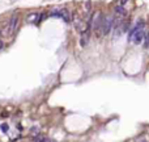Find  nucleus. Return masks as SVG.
Returning a JSON list of instances; mask_svg holds the SVG:
<instances>
[{"label":"nucleus","mask_w":149,"mask_h":142,"mask_svg":"<svg viewBox=\"0 0 149 142\" xmlns=\"http://www.w3.org/2000/svg\"><path fill=\"white\" fill-rule=\"evenodd\" d=\"M111 29H112V17L106 16V17H103L102 21V34L103 36L109 34L111 32Z\"/></svg>","instance_id":"nucleus-1"},{"label":"nucleus","mask_w":149,"mask_h":142,"mask_svg":"<svg viewBox=\"0 0 149 142\" xmlns=\"http://www.w3.org/2000/svg\"><path fill=\"white\" fill-rule=\"evenodd\" d=\"M88 41H89V28H88V29H85V30L82 32L81 38H80V45H81L82 47H84V46H86Z\"/></svg>","instance_id":"nucleus-3"},{"label":"nucleus","mask_w":149,"mask_h":142,"mask_svg":"<svg viewBox=\"0 0 149 142\" xmlns=\"http://www.w3.org/2000/svg\"><path fill=\"white\" fill-rule=\"evenodd\" d=\"M37 17H38L37 13H30V15L26 17V21H28V22H35V18H37Z\"/></svg>","instance_id":"nucleus-6"},{"label":"nucleus","mask_w":149,"mask_h":142,"mask_svg":"<svg viewBox=\"0 0 149 142\" xmlns=\"http://www.w3.org/2000/svg\"><path fill=\"white\" fill-rule=\"evenodd\" d=\"M1 130L4 132V133H7V132H8V125L7 124H3L1 125Z\"/></svg>","instance_id":"nucleus-7"},{"label":"nucleus","mask_w":149,"mask_h":142,"mask_svg":"<svg viewBox=\"0 0 149 142\" xmlns=\"http://www.w3.org/2000/svg\"><path fill=\"white\" fill-rule=\"evenodd\" d=\"M17 16H13V17L11 18V20H9V25H8V28L5 29V32H4V34L5 36H11L12 33H13V30L16 29V25H17Z\"/></svg>","instance_id":"nucleus-2"},{"label":"nucleus","mask_w":149,"mask_h":142,"mask_svg":"<svg viewBox=\"0 0 149 142\" xmlns=\"http://www.w3.org/2000/svg\"><path fill=\"white\" fill-rule=\"evenodd\" d=\"M60 17L63 18L66 22H69L71 21V16H69V12L67 9H60Z\"/></svg>","instance_id":"nucleus-4"},{"label":"nucleus","mask_w":149,"mask_h":142,"mask_svg":"<svg viewBox=\"0 0 149 142\" xmlns=\"http://www.w3.org/2000/svg\"><path fill=\"white\" fill-rule=\"evenodd\" d=\"M115 13L119 15V16H126L127 12H126V9L123 8V5H118V7H115Z\"/></svg>","instance_id":"nucleus-5"},{"label":"nucleus","mask_w":149,"mask_h":142,"mask_svg":"<svg viewBox=\"0 0 149 142\" xmlns=\"http://www.w3.org/2000/svg\"><path fill=\"white\" fill-rule=\"evenodd\" d=\"M3 47V42H1V40H0V49Z\"/></svg>","instance_id":"nucleus-9"},{"label":"nucleus","mask_w":149,"mask_h":142,"mask_svg":"<svg viewBox=\"0 0 149 142\" xmlns=\"http://www.w3.org/2000/svg\"><path fill=\"white\" fill-rule=\"evenodd\" d=\"M127 1H128V0H120V3H122V5H123V4H126V3H127Z\"/></svg>","instance_id":"nucleus-8"}]
</instances>
